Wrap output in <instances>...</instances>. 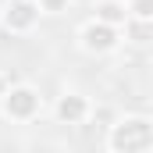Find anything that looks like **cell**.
<instances>
[{"instance_id":"6da1fadb","label":"cell","mask_w":153,"mask_h":153,"mask_svg":"<svg viewBox=\"0 0 153 153\" xmlns=\"http://www.w3.org/2000/svg\"><path fill=\"white\" fill-rule=\"evenodd\" d=\"M153 146V121L143 114L121 117L107 132V150L111 153H146Z\"/></svg>"},{"instance_id":"7a4b0ae2","label":"cell","mask_w":153,"mask_h":153,"mask_svg":"<svg viewBox=\"0 0 153 153\" xmlns=\"http://www.w3.org/2000/svg\"><path fill=\"white\" fill-rule=\"evenodd\" d=\"M0 111L7 121H32L43 111V96H39L36 85H7L4 96H0Z\"/></svg>"},{"instance_id":"3957f363","label":"cell","mask_w":153,"mask_h":153,"mask_svg":"<svg viewBox=\"0 0 153 153\" xmlns=\"http://www.w3.org/2000/svg\"><path fill=\"white\" fill-rule=\"evenodd\" d=\"M78 46L85 50V53H93V57H103V53H114L117 46H121V29L117 25H107V22H89V25H82V32H78Z\"/></svg>"},{"instance_id":"277c9868","label":"cell","mask_w":153,"mask_h":153,"mask_svg":"<svg viewBox=\"0 0 153 153\" xmlns=\"http://www.w3.org/2000/svg\"><path fill=\"white\" fill-rule=\"evenodd\" d=\"M39 22V7L36 0H7L4 4V11H0V25L7 29V32H14V36H25V32H32Z\"/></svg>"},{"instance_id":"5b68a950","label":"cell","mask_w":153,"mask_h":153,"mask_svg":"<svg viewBox=\"0 0 153 153\" xmlns=\"http://www.w3.org/2000/svg\"><path fill=\"white\" fill-rule=\"evenodd\" d=\"M53 114H57V121H61V125H82L85 117L93 114V103H89L82 93H64V96H57Z\"/></svg>"},{"instance_id":"8992f818","label":"cell","mask_w":153,"mask_h":153,"mask_svg":"<svg viewBox=\"0 0 153 153\" xmlns=\"http://www.w3.org/2000/svg\"><path fill=\"white\" fill-rule=\"evenodd\" d=\"M93 18L121 29V25H125V18H128V7H125L121 0H96V4H93Z\"/></svg>"},{"instance_id":"52a82bcc","label":"cell","mask_w":153,"mask_h":153,"mask_svg":"<svg viewBox=\"0 0 153 153\" xmlns=\"http://www.w3.org/2000/svg\"><path fill=\"white\" fill-rule=\"evenodd\" d=\"M125 36L132 39V43H150L153 36V22H143V18H125Z\"/></svg>"},{"instance_id":"ba28073f","label":"cell","mask_w":153,"mask_h":153,"mask_svg":"<svg viewBox=\"0 0 153 153\" xmlns=\"http://www.w3.org/2000/svg\"><path fill=\"white\" fill-rule=\"evenodd\" d=\"M128 18H143V22H153V0H128Z\"/></svg>"},{"instance_id":"9c48e42d","label":"cell","mask_w":153,"mask_h":153,"mask_svg":"<svg viewBox=\"0 0 153 153\" xmlns=\"http://www.w3.org/2000/svg\"><path fill=\"white\" fill-rule=\"evenodd\" d=\"M68 4H71V0H36L39 14H64V11H68Z\"/></svg>"},{"instance_id":"30bf717a","label":"cell","mask_w":153,"mask_h":153,"mask_svg":"<svg viewBox=\"0 0 153 153\" xmlns=\"http://www.w3.org/2000/svg\"><path fill=\"white\" fill-rule=\"evenodd\" d=\"M7 85H11V78H7L4 71H0V96H4V89H7Z\"/></svg>"}]
</instances>
